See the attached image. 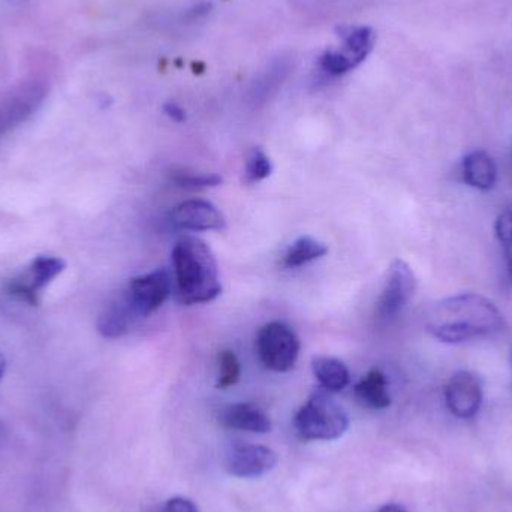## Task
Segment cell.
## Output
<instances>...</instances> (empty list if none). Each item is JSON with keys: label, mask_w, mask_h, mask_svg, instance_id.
<instances>
[{"label": "cell", "mask_w": 512, "mask_h": 512, "mask_svg": "<svg viewBox=\"0 0 512 512\" xmlns=\"http://www.w3.org/2000/svg\"><path fill=\"white\" fill-rule=\"evenodd\" d=\"M501 310L483 295L460 294L436 304L427 330L444 343H463L504 330Z\"/></svg>", "instance_id": "obj_1"}, {"label": "cell", "mask_w": 512, "mask_h": 512, "mask_svg": "<svg viewBox=\"0 0 512 512\" xmlns=\"http://www.w3.org/2000/svg\"><path fill=\"white\" fill-rule=\"evenodd\" d=\"M177 294L186 306L209 303L221 295L219 267L210 246L197 237H183L173 249Z\"/></svg>", "instance_id": "obj_2"}, {"label": "cell", "mask_w": 512, "mask_h": 512, "mask_svg": "<svg viewBox=\"0 0 512 512\" xmlns=\"http://www.w3.org/2000/svg\"><path fill=\"white\" fill-rule=\"evenodd\" d=\"M294 427L304 441H334L348 430L349 418L330 391L318 388L295 415Z\"/></svg>", "instance_id": "obj_3"}, {"label": "cell", "mask_w": 512, "mask_h": 512, "mask_svg": "<svg viewBox=\"0 0 512 512\" xmlns=\"http://www.w3.org/2000/svg\"><path fill=\"white\" fill-rule=\"evenodd\" d=\"M259 360L273 372H289L300 354V340L289 325L274 321L264 325L256 337Z\"/></svg>", "instance_id": "obj_4"}, {"label": "cell", "mask_w": 512, "mask_h": 512, "mask_svg": "<svg viewBox=\"0 0 512 512\" xmlns=\"http://www.w3.org/2000/svg\"><path fill=\"white\" fill-rule=\"evenodd\" d=\"M417 289L414 271L402 259H396L388 268L387 280L378 300V315L382 319L396 318L403 312Z\"/></svg>", "instance_id": "obj_5"}, {"label": "cell", "mask_w": 512, "mask_h": 512, "mask_svg": "<svg viewBox=\"0 0 512 512\" xmlns=\"http://www.w3.org/2000/svg\"><path fill=\"white\" fill-rule=\"evenodd\" d=\"M66 264L57 256H38L30 264L29 271L20 279H12L6 286L8 294L14 295L18 300L26 301L30 306L39 303L38 294L51 280L56 279Z\"/></svg>", "instance_id": "obj_6"}, {"label": "cell", "mask_w": 512, "mask_h": 512, "mask_svg": "<svg viewBox=\"0 0 512 512\" xmlns=\"http://www.w3.org/2000/svg\"><path fill=\"white\" fill-rule=\"evenodd\" d=\"M129 300L140 318L158 310L171 294V277L165 270H155L134 277L126 289Z\"/></svg>", "instance_id": "obj_7"}, {"label": "cell", "mask_w": 512, "mask_h": 512, "mask_svg": "<svg viewBox=\"0 0 512 512\" xmlns=\"http://www.w3.org/2000/svg\"><path fill=\"white\" fill-rule=\"evenodd\" d=\"M445 402L454 417L468 420L475 417L483 405V387L474 373L457 372L445 388Z\"/></svg>", "instance_id": "obj_8"}, {"label": "cell", "mask_w": 512, "mask_h": 512, "mask_svg": "<svg viewBox=\"0 0 512 512\" xmlns=\"http://www.w3.org/2000/svg\"><path fill=\"white\" fill-rule=\"evenodd\" d=\"M276 465V453L262 445L234 444L227 453V469L234 477H262Z\"/></svg>", "instance_id": "obj_9"}, {"label": "cell", "mask_w": 512, "mask_h": 512, "mask_svg": "<svg viewBox=\"0 0 512 512\" xmlns=\"http://www.w3.org/2000/svg\"><path fill=\"white\" fill-rule=\"evenodd\" d=\"M173 224L188 231H222L227 228L224 213L206 200H189L174 209Z\"/></svg>", "instance_id": "obj_10"}, {"label": "cell", "mask_w": 512, "mask_h": 512, "mask_svg": "<svg viewBox=\"0 0 512 512\" xmlns=\"http://www.w3.org/2000/svg\"><path fill=\"white\" fill-rule=\"evenodd\" d=\"M138 318L128 294L114 298L105 306L98 318V331L105 339H119L131 330L132 324Z\"/></svg>", "instance_id": "obj_11"}, {"label": "cell", "mask_w": 512, "mask_h": 512, "mask_svg": "<svg viewBox=\"0 0 512 512\" xmlns=\"http://www.w3.org/2000/svg\"><path fill=\"white\" fill-rule=\"evenodd\" d=\"M221 421L230 429L245 430L251 433H268L271 430V421L258 406L251 403H236L222 411Z\"/></svg>", "instance_id": "obj_12"}, {"label": "cell", "mask_w": 512, "mask_h": 512, "mask_svg": "<svg viewBox=\"0 0 512 512\" xmlns=\"http://www.w3.org/2000/svg\"><path fill=\"white\" fill-rule=\"evenodd\" d=\"M463 179L471 188L489 191L498 180V167L492 156L484 150H474L463 161Z\"/></svg>", "instance_id": "obj_13"}, {"label": "cell", "mask_w": 512, "mask_h": 512, "mask_svg": "<svg viewBox=\"0 0 512 512\" xmlns=\"http://www.w3.org/2000/svg\"><path fill=\"white\" fill-rule=\"evenodd\" d=\"M355 397L361 405L375 411L387 409L391 405L388 393L387 376L379 369L370 370L354 388Z\"/></svg>", "instance_id": "obj_14"}, {"label": "cell", "mask_w": 512, "mask_h": 512, "mask_svg": "<svg viewBox=\"0 0 512 512\" xmlns=\"http://www.w3.org/2000/svg\"><path fill=\"white\" fill-rule=\"evenodd\" d=\"M313 375L318 379L321 388L330 393L345 390L351 382L348 367L334 357H315L312 361Z\"/></svg>", "instance_id": "obj_15"}, {"label": "cell", "mask_w": 512, "mask_h": 512, "mask_svg": "<svg viewBox=\"0 0 512 512\" xmlns=\"http://www.w3.org/2000/svg\"><path fill=\"white\" fill-rule=\"evenodd\" d=\"M375 45V32L370 27H354L343 35L342 53L351 60L354 68L366 60Z\"/></svg>", "instance_id": "obj_16"}, {"label": "cell", "mask_w": 512, "mask_h": 512, "mask_svg": "<svg viewBox=\"0 0 512 512\" xmlns=\"http://www.w3.org/2000/svg\"><path fill=\"white\" fill-rule=\"evenodd\" d=\"M327 252L328 248L325 243L319 242L313 237L303 236L289 246L285 258H283V264L288 268L301 267V265L321 259L322 256L327 255Z\"/></svg>", "instance_id": "obj_17"}, {"label": "cell", "mask_w": 512, "mask_h": 512, "mask_svg": "<svg viewBox=\"0 0 512 512\" xmlns=\"http://www.w3.org/2000/svg\"><path fill=\"white\" fill-rule=\"evenodd\" d=\"M219 376L216 387L219 390H225V388L233 387L239 382L240 375H242V367H240L239 358H237L236 352L231 349H224L219 352Z\"/></svg>", "instance_id": "obj_18"}, {"label": "cell", "mask_w": 512, "mask_h": 512, "mask_svg": "<svg viewBox=\"0 0 512 512\" xmlns=\"http://www.w3.org/2000/svg\"><path fill=\"white\" fill-rule=\"evenodd\" d=\"M496 236L504 249L505 261H507L508 277L512 285V212L505 210L496 221Z\"/></svg>", "instance_id": "obj_19"}, {"label": "cell", "mask_w": 512, "mask_h": 512, "mask_svg": "<svg viewBox=\"0 0 512 512\" xmlns=\"http://www.w3.org/2000/svg\"><path fill=\"white\" fill-rule=\"evenodd\" d=\"M273 173L270 158L261 149H254L246 164V182L258 183L267 179Z\"/></svg>", "instance_id": "obj_20"}, {"label": "cell", "mask_w": 512, "mask_h": 512, "mask_svg": "<svg viewBox=\"0 0 512 512\" xmlns=\"http://www.w3.org/2000/svg\"><path fill=\"white\" fill-rule=\"evenodd\" d=\"M177 186L188 189L216 188L221 185L224 180L218 174H186L179 173L173 177Z\"/></svg>", "instance_id": "obj_21"}, {"label": "cell", "mask_w": 512, "mask_h": 512, "mask_svg": "<svg viewBox=\"0 0 512 512\" xmlns=\"http://www.w3.org/2000/svg\"><path fill=\"white\" fill-rule=\"evenodd\" d=\"M319 65L331 75H343L354 69L351 60L342 51H327L319 59Z\"/></svg>", "instance_id": "obj_22"}, {"label": "cell", "mask_w": 512, "mask_h": 512, "mask_svg": "<svg viewBox=\"0 0 512 512\" xmlns=\"http://www.w3.org/2000/svg\"><path fill=\"white\" fill-rule=\"evenodd\" d=\"M159 512H200V510L191 499L173 498Z\"/></svg>", "instance_id": "obj_23"}, {"label": "cell", "mask_w": 512, "mask_h": 512, "mask_svg": "<svg viewBox=\"0 0 512 512\" xmlns=\"http://www.w3.org/2000/svg\"><path fill=\"white\" fill-rule=\"evenodd\" d=\"M164 113L177 123H182L186 120V111L180 105L174 104V102H167L164 105Z\"/></svg>", "instance_id": "obj_24"}, {"label": "cell", "mask_w": 512, "mask_h": 512, "mask_svg": "<svg viewBox=\"0 0 512 512\" xmlns=\"http://www.w3.org/2000/svg\"><path fill=\"white\" fill-rule=\"evenodd\" d=\"M376 512H408L405 510V508L402 507V505L397 504H388L384 505V507L379 508Z\"/></svg>", "instance_id": "obj_25"}, {"label": "cell", "mask_w": 512, "mask_h": 512, "mask_svg": "<svg viewBox=\"0 0 512 512\" xmlns=\"http://www.w3.org/2000/svg\"><path fill=\"white\" fill-rule=\"evenodd\" d=\"M6 372V358L3 352L0 351V381H2L3 375Z\"/></svg>", "instance_id": "obj_26"}, {"label": "cell", "mask_w": 512, "mask_h": 512, "mask_svg": "<svg viewBox=\"0 0 512 512\" xmlns=\"http://www.w3.org/2000/svg\"><path fill=\"white\" fill-rule=\"evenodd\" d=\"M511 369H512V352H511Z\"/></svg>", "instance_id": "obj_27"}]
</instances>
